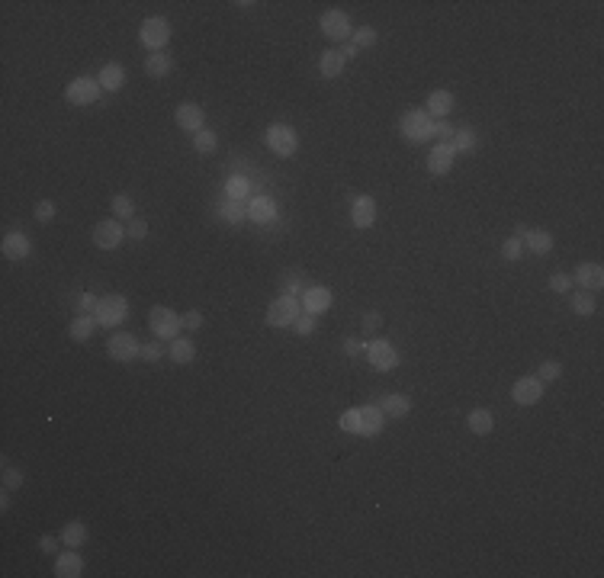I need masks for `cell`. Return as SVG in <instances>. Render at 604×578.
<instances>
[{"label": "cell", "instance_id": "6da1fadb", "mask_svg": "<svg viewBox=\"0 0 604 578\" xmlns=\"http://www.w3.org/2000/svg\"><path fill=\"white\" fill-rule=\"evenodd\" d=\"M148 328H151V335L161 337V341H174L184 331V319L174 309H168V305H154L148 312Z\"/></svg>", "mask_w": 604, "mask_h": 578}, {"label": "cell", "instance_id": "7a4b0ae2", "mask_svg": "<svg viewBox=\"0 0 604 578\" xmlns=\"http://www.w3.org/2000/svg\"><path fill=\"white\" fill-rule=\"evenodd\" d=\"M264 142H267V148L277 154V158H293L296 148H299V135H296L293 126H286V122H273V126H267V132H264Z\"/></svg>", "mask_w": 604, "mask_h": 578}, {"label": "cell", "instance_id": "3957f363", "mask_svg": "<svg viewBox=\"0 0 604 578\" xmlns=\"http://www.w3.org/2000/svg\"><path fill=\"white\" fill-rule=\"evenodd\" d=\"M399 132L408 138V142H428L434 135V119L424 113V109H405V116L399 119Z\"/></svg>", "mask_w": 604, "mask_h": 578}, {"label": "cell", "instance_id": "277c9868", "mask_svg": "<svg viewBox=\"0 0 604 578\" xmlns=\"http://www.w3.org/2000/svg\"><path fill=\"white\" fill-rule=\"evenodd\" d=\"M97 321H100L103 328H116L122 325V321L129 319V299L126 296H116V293H109V296H100V302H97Z\"/></svg>", "mask_w": 604, "mask_h": 578}, {"label": "cell", "instance_id": "5b68a950", "mask_svg": "<svg viewBox=\"0 0 604 578\" xmlns=\"http://www.w3.org/2000/svg\"><path fill=\"white\" fill-rule=\"evenodd\" d=\"M302 315V305L296 296H280L267 305V325L270 328H293L296 319Z\"/></svg>", "mask_w": 604, "mask_h": 578}, {"label": "cell", "instance_id": "8992f818", "mask_svg": "<svg viewBox=\"0 0 604 578\" xmlns=\"http://www.w3.org/2000/svg\"><path fill=\"white\" fill-rule=\"evenodd\" d=\"M319 26H321V35L331 39V42H351V35H353L351 17H347L344 10H328V13H321Z\"/></svg>", "mask_w": 604, "mask_h": 578}, {"label": "cell", "instance_id": "52a82bcc", "mask_svg": "<svg viewBox=\"0 0 604 578\" xmlns=\"http://www.w3.org/2000/svg\"><path fill=\"white\" fill-rule=\"evenodd\" d=\"M138 39H142L145 49L161 51L164 45L170 42V23L164 17H148L142 23V29H138Z\"/></svg>", "mask_w": 604, "mask_h": 578}, {"label": "cell", "instance_id": "ba28073f", "mask_svg": "<svg viewBox=\"0 0 604 578\" xmlns=\"http://www.w3.org/2000/svg\"><path fill=\"white\" fill-rule=\"evenodd\" d=\"M100 90L103 87L97 77H77V81H71V84L65 87V100L71 103V106H90V103H97Z\"/></svg>", "mask_w": 604, "mask_h": 578}, {"label": "cell", "instance_id": "9c48e42d", "mask_svg": "<svg viewBox=\"0 0 604 578\" xmlns=\"http://www.w3.org/2000/svg\"><path fill=\"white\" fill-rule=\"evenodd\" d=\"M106 353L116 363H132L135 357H142V344L135 341V335H129V331H116L106 341Z\"/></svg>", "mask_w": 604, "mask_h": 578}, {"label": "cell", "instance_id": "30bf717a", "mask_svg": "<svg viewBox=\"0 0 604 578\" xmlns=\"http://www.w3.org/2000/svg\"><path fill=\"white\" fill-rule=\"evenodd\" d=\"M367 360L373 369L389 373V369L399 367V351H395L389 341H383V337H373V341L367 344Z\"/></svg>", "mask_w": 604, "mask_h": 578}, {"label": "cell", "instance_id": "8fae6325", "mask_svg": "<svg viewBox=\"0 0 604 578\" xmlns=\"http://www.w3.org/2000/svg\"><path fill=\"white\" fill-rule=\"evenodd\" d=\"M122 238H129V235H126V228H122L119 218H103V222H97V228H93V244L103 248V251H116L119 244H122Z\"/></svg>", "mask_w": 604, "mask_h": 578}, {"label": "cell", "instance_id": "7c38bea8", "mask_svg": "<svg viewBox=\"0 0 604 578\" xmlns=\"http://www.w3.org/2000/svg\"><path fill=\"white\" fill-rule=\"evenodd\" d=\"M376 200L373 196H353L351 200V222L353 228H373L376 225Z\"/></svg>", "mask_w": 604, "mask_h": 578}, {"label": "cell", "instance_id": "4fadbf2b", "mask_svg": "<svg viewBox=\"0 0 604 578\" xmlns=\"http://www.w3.org/2000/svg\"><path fill=\"white\" fill-rule=\"evenodd\" d=\"M543 389H546V383H540L537 376H520L511 385V399L518 405H537L543 399Z\"/></svg>", "mask_w": 604, "mask_h": 578}, {"label": "cell", "instance_id": "5bb4252c", "mask_svg": "<svg viewBox=\"0 0 604 578\" xmlns=\"http://www.w3.org/2000/svg\"><path fill=\"white\" fill-rule=\"evenodd\" d=\"M174 119L177 126L184 129V132H202L206 129V113H202L200 103H180V106L174 109Z\"/></svg>", "mask_w": 604, "mask_h": 578}, {"label": "cell", "instance_id": "9a60e30c", "mask_svg": "<svg viewBox=\"0 0 604 578\" xmlns=\"http://www.w3.org/2000/svg\"><path fill=\"white\" fill-rule=\"evenodd\" d=\"M383 428H386V415L376 405H360L357 408V434L360 437H376Z\"/></svg>", "mask_w": 604, "mask_h": 578}, {"label": "cell", "instance_id": "2e32d148", "mask_svg": "<svg viewBox=\"0 0 604 578\" xmlns=\"http://www.w3.org/2000/svg\"><path fill=\"white\" fill-rule=\"evenodd\" d=\"M572 283L579 286V289H585V293H598V289L604 286L601 264H579L575 273H572Z\"/></svg>", "mask_w": 604, "mask_h": 578}, {"label": "cell", "instance_id": "e0dca14e", "mask_svg": "<svg viewBox=\"0 0 604 578\" xmlns=\"http://www.w3.org/2000/svg\"><path fill=\"white\" fill-rule=\"evenodd\" d=\"M0 251H3V257L7 260H26L29 254H33V241L23 235V232H10V235H3V241H0Z\"/></svg>", "mask_w": 604, "mask_h": 578}, {"label": "cell", "instance_id": "ac0fdd59", "mask_svg": "<svg viewBox=\"0 0 604 578\" xmlns=\"http://www.w3.org/2000/svg\"><path fill=\"white\" fill-rule=\"evenodd\" d=\"M453 161H456V151H453V145L450 142H437L434 148H431V154H428V170L431 174H450V168H453Z\"/></svg>", "mask_w": 604, "mask_h": 578}, {"label": "cell", "instance_id": "d6986e66", "mask_svg": "<svg viewBox=\"0 0 604 578\" xmlns=\"http://www.w3.org/2000/svg\"><path fill=\"white\" fill-rule=\"evenodd\" d=\"M331 302H335V296H331V289H328V286H309V289L302 293V312L319 315V312L331 309Z\"/></svg>", "mask_w": 604, "mask_h": 578}, {"label": "cell", "instance_id": "ffe728a7", "mask_svg": "<svg viewBox=\"0 0 604 578\" xmlns=\"http://www.w3.org/2000/svg\"><path fill=\"white\" fill-rule=\"evenodd\" d=\"M453 106H456V97L450 90H431L428 103H424V113L431 119H447L453 113Z\"/></svg>", "mask_w": 604, "mask_h": 578}, {"label": "cell", "instance_id": "44dd1931", "mask_svg": "<svg viewBox=\"0 0 604 578\" xmlns=\"http://www.w3.org/2000/svg\"><path fill=\"white\" fill-rule=\"evenodd\" d=\"M55 575L58 578H81L84 575V559L77 556V549H67L55 559Z\"/></svg>", "mask_w": 604, "mask_h": 578}, {"label": "cell", "instance_id": "7402d4cb", "mask_svg": "<svg viewBox=\"0 0 604 578\" xmlns=\"http://www.w3.org/2000/svg\"><path fill=\"white\" fill-rule=\"evenodd\" d=\"M376 408L386 415V418H405L411 411V399L408 395H383L376 402Z\"/></svg>", "mask_w": 604, "mask_h": 578}, {"label": "cell", "instance_id": "603a6c76", "mask_svg": "<svg viewBox=\"0 0 604 578\" xmlns=\"http://www.w3.org/2000/svg\"><path fill=\"white\" fill-rule=\"evenodd\" d=\"M168 357L174 363H180V367H186V363H193L196 360V347H193V341H190V337H174V341H170V347H168Z\"/></svg>", "mask_w": 604, "mask_h": 578}, {"label": "cell", "instance_id": "cb8c5ba5", "mask_svg": "<svg viewBox=\"0 0 604 578\" xmlns=\"http://www.w3.org/2000/svg\"><path fill=\"white\" fill-rule=\"evenodd\" d=\"M341 71H344V55H341L337 49H325V51H321V55H319V74L331 81V77H337Z\"/></svg>", "mask_w": 604, "mask_h": 578}, {"label": "cell", "instance_id": "d4e9b609", "mask_svg": "<svg viewBox=\"0 0 604 578\" xmlns=\"http://www.w3.org/2000/svg\"><path fill=\"white\" fill-rule=\"evenodd\" d=\"M248 218H251V222H273V218H277V202L270 200V196H257V200H251V206H248Z\"/></svg>", "mask_w": 604, "mask_h": 578}, {"label": "cell", "instance_id": "484cf974", "mask_svg": "<svg viewBox=\"0 0 604 578\" xmlns=\"http://www.w3.org/2000/svg\"><path fill=\"white\" fill-rule=\"evenodd\" d=\"M97 315H77V319H71V325H67V335H71V341H87V337L97 331Z\"/></svg>", "mask_w": 604, "mask_h": 578}, {"label": "cell", "instance_id": "4316f807", "mask_svg": "<svg viewBox=\"0 0 604 578\" xmlns=\"http://www.w3.org/2000/svg\"><path fill=\"white\" fill-rule=\"evenodd\" d=\"M170 71H174V58L164 55V51H154V55L145 58V74L148 77H168Z\"/></svg>", "mask_w": 604, "mask_h": 578}, {"label": "cell", "instance_id": "83f0119b", "mask_svg": "<svg viewBox=\"0 0 604 578\" xmlns=\"http://www.w3.org/2000/svg\"><path fill=\"white\" fill-rule=\"evenodd\" d=\"M466 424H470L472 434L486 437V434H492V428H495V418H492V411L488 408H472L470 418H466Z\"/></svg>", "mask_w": 604, "mask_h": 578}, {"label": "cell", "instance_id": "f1b7e54d", "mask_svg": "<svg viewBox=\"0 0 604 578\" xmlns=\"http://www.w3.org/2000/svg\"><path fill=\"white\" fill-rule=\"evenodd\" d=\"M100 87L103 90H119V87L126 84V67L122 65H103V71H100Z\"/></svg>", "mask_w": 604, "mask_h": 578}, {"label": "cell", "instance_id": "f546056e", "mask_svg": "<svg viewBox=\"0 0 604 578\" xmlns=\"http://www.w3.org/2000/svg\"><path fill=\"white\" fill-rule=\"evenodd\" d=\"M524 241H527V248L534 254H550V251H553V235H550V232H543V228H530Z\"/></svg>", "mask_w": 604, "mask_h": 578}, {"label": "cell", "instance_id": "4dcf8cb0", "mask_svg": "<svg viewBox=\"0 0 604 578\" xmlns=\"http://www.w3.org/2000/svg\"><path fill=\"white\" fill-rule=\"evenodd\" d=\"M87 540V527L81 524V520H71V524H65V530H61V546H71V549H77V546H84Z\"/></svg>", "mask_w": 604, "mask_h": 578}, {"label": "cell", "instance_id": "1f68e13d", "mask_svg": "<svg viewBox=\"0 0 604 578\" xmlns=\"http://www.w3.org/2000/svg\"><path fill=\"white\" fill-rule=\"evenodd\" d=\"M569 305L575 315H582V319H588V315H595V299H591V293H585V289H579V293L569 296Z\"/></svg>", "mask_w": 604, "mask_h": 578}, {"label": "cell", "instance_id": "d6a6232c", "mask_svg": "<svg viewBox=\"0 0 604 578\" xmlns=\"http://www.w3.org/2000/svg\"><path fill=\"white\" fill-rule=\"evenodd\" d=\"M453 151H456V154H460V151H472L476 148V132H472L470 126H460L456 129V132H453Z\"/></svg>", "mask_w": 604, "mask_h": 578}, {"label": "cell", "instance_id": "836d02e7", "mask_svg": "<svg viewBox=\"0 0 604 578\" xmlns=\"http://www.w3.org/2000/svg\"><path fill=\"white\" fill-rule=\"evenodd\" d=\"M113 216H116V218H135L132 196H126V193H116V196H113Z\"/></svg>", "mask_w": 604, "mask_h": 578}, {"label": "cell", "instance_id": "e575fe53", "mask_svg": "<svg viewBox=\"0 0 604 578\" xmlns=\"http://www.w3.org/2000/svg\"><path fill=\"white\" fill-rule=\"evenodd\" d=\"M193 148L200 151V154H212V151L218 148L216 132H209V129H202V132H196V135H193Z\"/></svg>", "mask_w": 604, "mask_h": 578}, {"label": "cell", "instance_id": "d590c367", "mask_svg": "<svg viewBox=\"0 0 604 578\" xmlns=\"http://www.w3.org/2000/svg\"><path fill=\"white\" fill-rule=\"evenodd\" d=\"M351 42L357 45V49H369V45H376V29L373 26H357L351 35Z\"/></svg>", "mask_w": 604, "mask_h": 578}, {"label": "cell", "instance_id": "8d00e7d4", "mask_svg": "<svg viewBox=\"0 0 604 578\" xmlns=\"http://www.w3.org/2000/svg\"><path fill=\"white\" fill-rule=\"evenodd\" d=\"M97 302L100 299H97L93 293H77L74 296V312L77 315H93V312H97Z\"/></svg>", "mask_w": 604, "mask_h": 578}, {"label": "cell", "instance_id": "74e56055", "mask_svg": "<svg viewBox=\"0 0 604 578\" xmlns=\"http://www.w3.org/2000/svg\"><path fill=\"white\" fill-rule=\"evenodd\" d=\"M559 376H562V363L559 360H543L540 363V369H537L540 383H553V379H559Z\"/></svg>", "mask_w": 604, "mask_h": 578}, {"label": "cell", "instance_id": "f35d334b", "mask_svg": "<svg viewBox=\"0 0 604 578\" xmlns=\"http://www.w3.org/2000/svg\"><path fill=\"white\" fill-rule=\"evenodd\" d=\"M23 469H17V466H10L7 460H3V488H7V492H13V488H19L23 485Z\"/></svg>", "mask_w": 604, "mask_h": 578}, {"label": "cell", "instance_id": "ab89813d", "mask_svg": "<svg viewBox=\"0 0 604 578\" xmlns=\"http://www.w3.org/2000/svg\"><path fill=\"white\" fill-rule=\"evenodd\" d=\"M222 218H228V222H232V225H238V222H244V218H248V209H244L241 202L228 200L225 206H222Z\"/></svg>", "mask_w": 604, "mask_h": 578}, {"label": "cell", "instance_id": "60d3db41", "mask_svg": "<svg viewBox=\"0 0 604 578\" xmlns=\"http://www.w3.org/2000/svg\"><path fill=\"white\" fill-rule=\"evenodd\" d=\"M225 190H228V196H232V200L238 202V200H244V196L251 193V184H248L244 177H232V180L225 184Z\"/></svg>", "mask_w": 604, "mask_h": 578}, {"label": "cell", "instance_id": "b9f144b4", "mask_svg": "<svg viewBox=\"0 0 604 578\" xmlns=\"http://www.w3.org/2000/svg\"><path fill=\"white\" fill-rule=\"evenodd\" d=\"M126 235L132 238V241H145V235H148V222H145V218H129Z\"/></svg>", "mask_w": 604, "mask_h": 578}, {"label": "cell", "instance_id": "7bdbcfd3", "mask_svg": "<svg viewBox=\"0 0 604 578\" xmlns=\"http://www.w3.org/2000/svg\"><path fill=\"white\" fill-rule=\"evenodd\" d=\"M379 328H383V315H379V312H367V315H363V335L376 337Z\"/></svg>", "mask_w": 604, "mask_h": 578}, {"label": "cell", "instance_id": "ee69618b", "mask_svg": "<svg viewBox=\"0 0 604 578\" xmlns=\"http://www.w3.org/2000/svg\"><path fill=\"white\" fill-rule=\"evenodd\" d=\"M33 212H35V218L45 225V222H51V218H55V202H51V200H39Z\"/></svg>", "mask_w": 604, "mask_h": 578}, {"label": "cell", "instance_id": "f6af8a7d", "mask_svg": "<svg viewBox=\"0 0 604 578\" xmlns=\"http://www.w3.org/2000/svg\"><path fill=\"white\" fill-rule=\"evenodd\" d=\"M550 289L559 293V296H566L572 289V277L569 273H553V277H550Z\"/></svg>", "mask_w": 604, "mask_h": 578}, {"label": "cell", "instance_id": "bcb514c9", "mask_svg": "<svg viewBox=\"0 0 604 578\" xmlns=\"http://www.w3.org/2000/svg\"><path fill=\"white\" fill-rule=\"evenodd\" d=\"M293 328H296V335H299V337H309L312 331H315V315H309V312H305V315H299Z\"/></svg>", "mask_w": 604, "mask_h": 578}, {"label": "cell", "instance_id": "7dc6e473", "mask_svg": "<svg viewBox=\"0 0 604 578\" xmlns=\"http://www.w3.org/2000/svg\"><path fill=\"white\" fill-rule=\"evenodd\" d=\"M520 251H524V244H520V238H508V241L502 244V257L504 260H518Z\"/></svg>", "mask_w": 604, "mask_h": 578}, {"label": "cell", "instance_id": "c3c4849f", "mask_svg": "<svg viewBox=\"0 0 604 578\" xmlns=\"http://www.w3.org/2000/svg\"><path fill=\"white\" fill-rule=\"evenodd\" d=\"M161 357H164V347H161V344L151 341V344H145V347H142V360L145 363H158Z\"/></svg>", "mask_w": 604, "mask_h": 578}, {"label": "cell", "instance_id": "681fc988", "mask_svg": "<svg viewBox=\"0 0 604 578\" xmlns=\"http://www.w3.org/2000/svg\"><path fill=\"white\" fill-rule=\"evenodd\" d=\"M341 431H347V434H357V408H347L344 415H341Z\"/></svg>", "mask_w": 604, "mask_h": 578}, {"label": "cell", "instance_id": "f907efd6", "mask_svg": "<svg viewBox=\"0 0 604 578\" xmlns=\"http://www.w3.org/2000/svg\"><path fill=\"white\" fill-rule=\"evenodd\" d=\"M453 132H456V129H453L450 122H447V119H440V122H434V135H437V138H440V142H453Z\"/></svg>", "mask_w": 604, "mask_h": 578}, {"label": "cell", "instance_id": "816d5d0a", "mask_svg": "<svg viewBox=\"0 0 604 578\" xmlns=\"http://www.w3.org/2000/svg\"><path fill=\"white\" fill-rule=\"evenodd\" d=\"M180 319H184V328L186 331H196V328H202V312H184V315H180Z\"/></svg>", "mask_w": 604, "mask_h": 578}, {"label": "cell", "instance_id": "f5cc1de1", "mask_svg": "<svg viewBox=\"0 0 604 578\" xmlns=\"http://www.w3.org/2000/svg\"><path fill=\"white\" fill-rule=\"evenodd\" d=\"M58 540H61V536H58ZM58 540H55V536H42V540H39V549H42L45 556L55 553V549H58Z\"/></svg>", "mask_w": 604, "mask_h": 578}, {"label": "cell", "instance_id": "db71d44e", "mask_svg": "<svg viewBox=\"0 0 604 578\" xmlns=\"http://www.w3.org/2000/svg\"><path fill=\"white\" fill-rule=\"evenodd\" d=\"M299 293H305L302 289V277H289L286 280V296H299Z\"/></svg>", "mask_w": 604, "mask_h": 578}, {"label": "cell", "instance_id": "11a10c76", "mask_svg": "<svg viewBox=\"0 0 604 578\" xmlns=\"http://www.w3.org/2000/svg\"><path fill=\"white\" fill-rule=\"evenodd\" d=\"M360 351H367L360 341H353V337H347V341H344V353H347V357H357Z\"/></svg>", "mask_w": 604, "mask_h": 578}, {"label": "cell", "instance_id": "9f6ffc18", "mask_svg": "<svg viewBox=\"0 0 604 578\" xmlns=\"http://www.w3.org/2000/svg\"><path fill=\"white\" fill-rule=\"evenodd\" d=\"M337 51L344 55V61H347V58H357V55H360V49H357V45H353V42H344V45H341V49H337Z\"/></svg>", "mask_w": 604, "mask_h": 578}, {"label": "cell", "instance_id": "6f0895ef", "mask_svg": "<svg viewBox=\"0 0 604 578\" xmlns=\"http://www.w3.org/2000/svg\"><path fill=\"white\" fill-rule=\"evenodd\" d=\"M527 232H530L527 225H514V235L511 238H520V241H524V238H527Z\"/></svg>", "mask_w": 604, "mask_h": 578}]
</instances>
